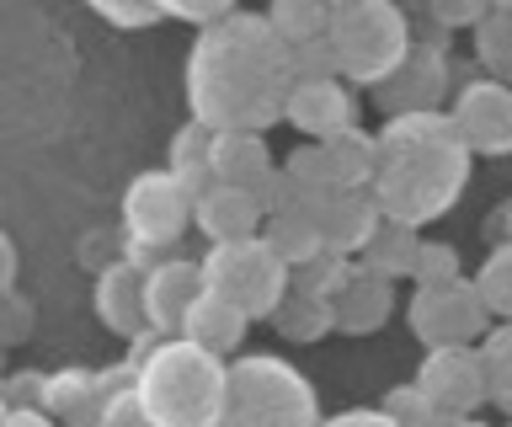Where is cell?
<instances>
[{
	"mask_svg": "<svg viewBox=\"0 0 512 427\" xmlns=\"http://www.w3.org/2000/svg\"><path fill=\"white\" fill-rule=\"evenodd\" d=\"M288 91H294V59L272 33L267 11H235L203 27L187 54V107L214 134H267L272 123H283Z\"/></svg>",
	"mask_w": 512,
	"mask_h": 427,
	"instance_id": "cell-1",
	"label": "cell"
},
{
	"mask_svg": "<svg viewBox=\"0 0 512 427\" xmlns=\"http://www.w3.org/2000/svg\"><path fill=\"white\" fill-rule=\"evenodd\" d=\"M374 139H379V171L368 193H374L384 219L422 230L459 203L464 177H470V150L454 134L448 113L384 118Z\"/></svg>",
	"mask_w": 512,
	"mask_h": 427,
	"instance_id": "cell-2",
	"label": "cell"
},
{
	"mask_svg": "<svg viewBox=\"0 0 512 427\" xmlns=\"http://www.w3.org/2000/svg\"><path fill=\"white\" fill-rule=\"evenodd\" d=\"M134 390L155 427H219L230 401V358L187 337H160L134 369Z\"/></svg>",
	"mask_w": 512,
	"mask_h": 427,
	"instance_id": "cell-3",
	"label": "cell"
},
{
	"mask_svg": "<svg viewBox=\"0 0 512 427\" xmlns=\"http://www.w3.org/2000/svg\"><path fill=\"white\" fill-rule=\"evenodd\" d=\"M326 43L347 86H384L411 59L416 27L395 0H336Z\"/></svg>",
	"mask_w": 512,
	"mask_h": 427,
	"instance_id": "cell-4",
	"label": "cell"
},
{
	"mask_svg": "<svg viewBox=\"0 0 512 427\" xmlns=\"http://www.w3.org/2000/svg\"><path fill=\"white\" fill-rule=\"evenodd\" d=\"M320 395L288 358L246 353L230 363V401L219 427H320Z\"/></svg>",
	"mask_w": 512,
	"mask_h": 427,
	"instance_id": "cell-5",
	"label": "cell"
},
{
	"mask_svg": "<svg viewBox=\"0 0 512 427\" xmlns=\"http://www.w3.org/2000/svg\"><path fill=\"white\" fill-rule=\"evenodd\" d=\"M198 262H203V289L230 299L246 321H272V310L294 289V267L272 251L267 235H251V241L235 246H208Z\"/></svg>",
	"mask_w": 512,
	"mask_h": 427,
	"instance_id": "cell-6",
	"label": "cell"
},
{
	"mask_svg": "<svg viewBox=\"0 0 512 427\" xmlns=\"http://www.w3.org/2000/svg\"><path fill=\"white\" fill-rule=\"evenodd\" d=\"M192 209H198V198L176 182V171H139L123 187V203H118L123 257L155 267L192 230Z\"/></svg>",
	"mask_w": 512,
	"mask_h": 427,
	"instance_id": "cell-7",
	"label": "cell"
},
{
	"mask_svg": "<svg viewBox=\"0 0 512 427\" xmlns=\"http://www.w3.org/2000/svg\"><path fill=\"white\" fill-rule=\"evenodd\" d=\"M406 326L422 342V353H432V347H480L496 321L475 289V278H459V283H443V289H416L406 299Z\"/></svg>",
	"mask_w": 512,
	"mask_h": 427,
	"instance_id": "cell-8",
	"label": "cell"
},
{
	"mask_svg": "<svg viewBox=\"0 0 512 427\" xmlns=\"http://www.w3.org/2000/svg\"><path fill=\"white\" fill-rule=\"evenodd\" d=\"M443 91H448V43L443 27L432 22V38L416 33L411 59L400 65L384 86H374V107L384 118H406V113H443Z\"/></svg>",
	"mask_w": 512,
	"mask_h": 427,
	"instance_id": "cell-9",
	"label": "cell"
},
{
	"mask_svg": "<svg viewBox=\"0 0 512 427\" xmlns=\"http://www.w3.org/2000/svg\"><path fill=\"white\" fill-rule=\"evenodd\" d=\"M411 385L422 390L432 406L454 411V417H464V422H470L475 411L491 401L486 358H480V347H432V353H422V363H416Z\"/></svg>",
	"mask_w": 512,
	"mask_h": 427,
	"instance_id": "cell-10",
	"label": "cell"
},
{
	"mask_svg": "<svg viewBox=\"0 0 512 427\" xmlns=\"http://www.w3.org/2000/svg\"><path fill=\"white\" fill-rule=\"evenodd\" d=\"M448 118H454V134L464 139L470 155H512V86L491 81V75H475L454 91L448 102Z\"/></svg>",
	"mask_w": 512,
	"mask_h": 427,
	"instance_id": "cell-11",
	"label": "cell"
},
{
	"mask_svg": "<svg viewBox=\"0 0 512 427\" xmlns=\"http://www.w3.org/2000/svg\"><path fill=\"white\" fill-rule=\"evenodd\" d=\"M283 123L304 134V145H326V139H342L358 129V97L342 75H326V81H294L283 107Z\"/></svg>",
	"mask_w": 512,
	"mask_h": 427,
	"instance_id": "cell-12",
	"label": "cell"
},
{
	"mask_svg": "<svg viewBox=\"0 0 512 427\" xmlns=\"http://www.w3.org/2000/svg\"><path fill=\"white\" fill-rule=\"evenodd\" d=\"M331 315L342 337H374L379 326H390L395 315V283L368 273V267L347 262L342 278L331 283Z\"/></svg>",
	"mask_w": 512,
	"mask_h": 427,
	"instance_id": "cell-13",
	"label": "cell"
},
{
	"mask_svg": "<svg viewBox=\"0 0 512 427\" xmlns=\"http://www.w3.org/2000/svg\"><path fill=\"white\" fill-rule=\"evenodd\" d=\"M198 299H203V262L160 257L150 278H144V315H150V331H160V337H182Z\"/></svg>",
	"mask_w": 512,
	"mask_h": 427,
	"instance_id": "cell-14",
	"label": "cell"
},
{
	"mask_svg": "<svg viewBox=\"0 0 512 427\" xmlns=\"http://www.w3.org/2000/svg\"><path fill=\"white\" fill-rule=\"evenodd\" d=\"M214 182L262 198V209H267L272 193H278V182H283V166L272 161L267 134H240V129L214 134Z\"/></svg>",
	"mask_w": 512,
	"mask_h": 427,
	"instance_id": "cell-15",
	"label": "cell"
},
{
	"mask_svg": "<svg viewBox=\"0 0 512 427\" xmlns=\"http://www.w3.org/2000/svg\"><path fill=\"white\" fill-rule=\"evenodd\" d=\"M134 385V369H112V374H91V369H59L48 374V417H59L64 427H102V411L112 401V390Z\"/></svg>",
	"mask_w": 512,
	"mask_h": 427,
	"instance_id": "cell-16",
	"label": "cell"
},
{
	"mask_svg": "<svg viewBox=\"0 0 512 427\" xmlns=\"http://www.w3.org/2000/svg\"><path fill=\"white\" fill-rule=\"evenodd\" d=\"M144 278H150V267L134 262V257H118L96 273V321L107 331H118V337H128V342L150 331V315H144Z\"/></svg>",
	"mask_w": 512,
	"mask_h": 427,
	"instance_id": "cell-17",
	"label": "cell"
},
{
	"mask_svg": "<svg viewBox=\"0 0 512 427\" xmlns=\"http://www.w3.org/2000/svg\"><path fill=\"white\" fill-rule=\"evenodd\" d=\"M192 230H203L208 246H235V241H251V235L267 230V209H262V198L214 182L198 198V209H192Z\"/></svg>",
	"mask_w": 512,
	"mask_h": 427,
	"instance_id": "cell-18",
	"label": "cell"
},
{
	"mask_svg": "<svg viewBox=\"0 0 512 427\" xmlns=\"http://www.w3.org/2000/svg\"><path fill=\"white\" fill-rule=\"evenodd\" d=\"M315 219H320V235H326V251L331 257H363V246L374 241V230L384 225L374 193H331L315 203Z\"/></svg>",
	"mask_w": 512,
	"mask_h": 427,
	"instance_id": "cell-19",
	"label": "cell"
},
{
	"mask_svg": "<svg viewBox=\"0 0 512 427\" xmlns=\"http://www.w3.org/2000/svg\"><path fill=\"white\" fill-rule=\"evenodd\" d=\"M267 241H272V251L294 267H310V262H320V257H331L326 251V235H320V219H315V203H294V209H278V214H267Z\"/></svg>",
	"mask_w": 512,
	"mask_h": 427,
	"instance_id": "cell-20",
	"label": "cell"
},
{
	"mask_svg": "<svg viewBox=\"0 0 512 427\" xmlns=\"http://www.w3.org/2000/svg\"><path fill=\"white\" fill-rule=\"evenodd\" d=\"M246 331H251V321L230 305V299H219V294L203 289V299L192 305L187 326H182V337L198 342V347H208V353H219V358H235L240 342H246Z\"/></svg>",
	"mask_w": 512,
	"mask_h": 427,
	"instance_id": "cell-21",
	"label": "cell"
},
{
	"mask_svg": "<svg viewBox=\"0 0 512 427\" xmlns=\"http://www.w3.org/2000/svg\"><path fill=\"white\" fill-rule=\"evenodd\" d=\"M272 331H278L283 342H320L336 331V315H331V294L310 289V283L294 278V289L278 310H272Z\"/></svg>",
	"mask_w": 512,
	"mask_h": 427,
	"instance_id": "cell-22",
	"label": "cell"
},
{
	"mask_svg": "<svg viewBox=\"0 0 512 427\" xmlns=\"http://www.w3.org/2000/svg\"><path fill=\"white\" fill-rule=\"evenodd\" d=\"M166 171H176V182H182L192 198H203L208 187H214V129L198 118H187L182 129L171 134Z\"/></svg>",
	"mask_w": 512,
	"mask_h": 427,
	"instance_id": "cell-23",
	"label": "cell"
},
{
	"mask_svg": "<svg viewBox=\"0 0 512 427\" xmlns=\"http://www.w3.org/2000/svg\"><path fill=\"white\" fill-rule=\"evenodd\" d=\"M416 251H422V230H411V225H395V219H384V225L374 230V241L363 246L358 267H368V273H379V278L400 283V278H411Z\"/></svg>",
	"mask_w": 512,
	"mask_h": 427,
	"instance_id": "cell-24",
	"label": "cell"
},
{
	"mask_svg": "<svg viewBox=\"0 0 512 427\" xmlns=\"http://www.w3.org/2000/svg\"><path fill=\"white\" fill-rule=\"evenodd\" d=\"M331 11H336L331 0H272L267 22H272V33L294 49V43H315V38L331 33Z\"/></svg>",
	"mask_w": 512,
	"mask_h": 427,
	"instance_id": "cell-25",
	"label": "cell"
},
{
	"mask_svg": "<svg viewBox=\"0 0 512 427\" xmlns=\"http://www.w3.org/2000/svg\"><path fill=\"white\" fill-rule=\"evenodd\" d=\"M475 54L491 81L512 86V0H491V17L475 27Z\"/></svg>",
	"mask_w": 512,
	"mask_h": 427,
	"instance_id": "cell-26",
	"label": "cell"
},
{
	"mask_svg": "<svg viewBox=\"0 0 512 427\" xmlns=\"http://www.w3.org/2000/svg\"><path fill=\"white\" fill-rule=\"evenodd\" d=\"M480 358H486V385H491V406H502L512 417V321H496L480 342Z\"/></svg>",
	"mask_w": 512,
	"mask_h": 427,
	"instance_id": "cell-27",
	"label": "cell"
},
{
	"mask_svg": "<svg viewBox=\"0 0 512 427\" xmlns=\"http://www.w3.org/2000/svg\"><path fill=\"white\" fill-rule=\"evenodd\" d=\"M475 289H480V299H486L491 321H512V246L507 241L496 246L486 262H480Z\"/></svg>",
	"mask_w": 512,
	"mask_h": 427,
	"instance_id": "cell-28",
	"label": "cell"
},
{
	"mask_svg": "<svg viewBox=\"0 0 512 427\" xmlns=\"http://www.w3.org/2000/svg\"><path fill=\"white\" fill-rule=\"evenodd\" d=\"M384 417H390L395 427H464V417H454V411H443V406H432L416 385L390 390V401H384Z\"/></svg>",
	"mask_w": 512,
	"mask_h": 427,
	"instance_id": "cell-29",
	"label": "cell"
},
{
	"mask_svg": "<svg viewBox=\"0 0 512 427\" xmlns=\"http://www.w3.org/2000/svg\"><path fill=\"white\" fill-rule=\"evenodd\" d=\"M416 289H443V283H459L464 267H459V251L448 241H422V251H416V267H411Z\"/></svg>",
	"mask_w": 512,
	"mask_h": 427,
	"instance_id": "cell-30",
	"label": "cell"
},
{
	"mask_svg": "<svg viewBox=\"0 0 512 427\" xmlns=\"http://www.w3.org/2000/svg\"><path fill=\"white\" fill-rule=\"evenodd\" d=\"M102 22L123 27V33H144V27L166 22V11H160V0H86Z\"/></svg>",
	"mask_w": 512,
	"mask_h": 427,
	"instance_id": "cell-31",
	"label": "cell"
},
{
	"mask_svg": "<svg viewBox=\"0 0 512 427\" xmlns=\"http://www.w3.org/2000/svg\"><path fill=\"white\" fill-rule=\"evenodd\" d=\"M422 6L443 33H475L491 17V0H422Z\"/></svg>",
	"mask_w": 512,
	"mask_h": 427,
	"instance_id": "cell-32",
	"label": "cell"
},
{
	"mask_svg": "<svg viewBox=\"0 0 512 427\" xmlns=\"http://www.w3.org/2000/svg\"><path fill=\"white\" fill-rule=\"evenodd\" d=\"M160 11H166V17H176V22H192V27L203 33V27L235 17L240 0H160Z\"/></svg>",
	"mask_w": 512,
	"mask_h": 427,
	"instance_id": "cell-33",
	"label": "cell"
},
{
	"mask_svg": "<svg viewBox=\"0 0 512 427\" xmlns=\"http://www.w3.org/2000/svg\"><path fill=\"white\" fill-rule=\"evenodd\" d=\"M288 59H294V81H326V75H336V54H331L326 38L294 43V49H288Z\"/></svg>",
	"mask_w": 512,
	"mask_h": 427,
	"instance_id": "cell-34",
	"label": "cell"
},
{
	"mask_svg": "<svg viewBox=\"0 0 512 427\" xmlns=\"http://www.w3.org/2000/svg\"><path fill=\"white\" fill-rule=\"evenodd\" d=\"M102 427H155V417L144 411L139 390L123 385V390H112V401H107V411H102Z\"/></svg>",
	"mask_w": 512,
	"mask_h": 427,
	"instance_id": "cell-35",
	"label": "cell"
},
{
	"mask_svg": "<svg viewBox=\"0 0 512 427\" xmlns=\"http://www.w3.org/2000/svg\"><path fill=\"white\" fill-rule=\"evenodd\" d=\"M0 395H6V406H48V374L22 369L0 385Z\"/></svg>",
	"mask_w": 512,
	"mask_h": 427,
	"instance_id": "cell-36",
	"label": "cell"
},
{
	"mask_svg": "<svg viewBox=\"0 0 512 427\" xmlns=\"http://www.w3.org/2000/svg\"><path fill=\"white\" fill-rule=\"evenodd\" d=\"M27 331H32V305L22 294H6L0 299V347L27 342Z\"/></svg>",
	"mask_w": 512,
	"mask_h": 427,
	"instance_id": "cell-37",
	"label": "cell"
},
{
	"mask_svg": "<svg viewBox=\"0 0 512 427\" xmlns=\"http://www.w3.org/2000/svg\"><path fill=\"white\" fill-rule=\"evenodd\" d=\"M320 427H395V422L384 417V406H352L342 417H326Z\"/></svg>",
	"mask_w": 512,
	"mask_h": 427,
	"instance_id": "cell-38",
	"label": "cell"
},
{
	"mask_svg": "<svg viewBox=\"0 0 512 427\" xmlns=\"http://www.w3.org/2000/svg\"><path fill=\"white\" fill-rule=\"evenodd\" d=\"M16 267H22V257H16V241L0 230V299L16 294Z\"/></svg>",
	"mask_w": 512,
	"mask_h": 427,
	"instance_id": "cell-39",
	"label": "cell"
},
{
	"mask_svg": "<svg viewBox=\"0 0 512 427\" xmlns=\"http://www.w3.org/2000/svg\"><path fill=\"white\" fill-rule=\"evenodd\" d=\"M0 427H64V422H59V417H48L43 406H11Z\"/></svg>",
	"mask_w": 512,
	"mask_h": 427,
	"instance_id": "cell-40",
	"label": "cell"
},
{
	"mask_svg": "<svg viewBox=\"0 0 512 427\" xmlns=\"http://www.w3.org/2000/svg\"><path fill=\"white\" fill-rule=\"evenodd\" d=\"M502 235H507V246H512V203L502 209Z\"/></svg>",
	"mask_w": 512,
	"mask_h": 427,
	"instance_id": "cell-41",
	"label": "cell"
},
{
	"mask_svg": "<svg viewBox=\"0 0 512 427\" xmlns=\"http://www.w3.org/2000/svg\"><path fill=\"white\" fill-rule=\"evenodd\" d=\"M6 411H11V406H6V395H0V422H6Z\"/></svg>",
	"mask_w": 512,
	"mask_h": 427,
	"instance_id": "cell-42",
	"label": "cell"
},
{
	"mask_svg": "<svg viewBox=\"0 0 512 427\" xmlns=\"http://www.w3.org/2000/svg\"><path fill=\"white\" fill-rule=\"evenodd\" d=\"M464 427H486V422H475V417H470V422H464Z\"/></svg>",
	"mask_w": 512,
	"mask_h": 427,
	"instance_id": "cell-43",
	"label": "cell"
},
{
	"mask_svg": "<svg viewBox=\"0 0 512 427\" xmlns=\"http://www.w3.org/2000/svg\"><path fill=\"white\" fill-rule=\"evenodd\" d=\"M331 6H336V0H331Z\"/></svg>",
	"mask_w": 512,
	"mask_h": 427,
	"instance_id": "cell-44",
	"label": "cell"
}]
</instances>
